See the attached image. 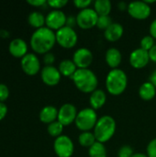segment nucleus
<instances>
[{
  "mask_svg": "<svg viewBox=\"0 0 156 157\" xmlns=\"http://www.w3.org/2000/svg\"><path fill=\"white\" fill-rule=\"evenodd\" d=\"M124 33V29L121 24L113 22L105 31L104 36L105 39L110 42H116L121 39Z\"/></svg>",
  "mask_w": 156,
  "mask_h": 157,
  "instance_id": "nucleus-17",
  "label": "nucleus"
},
{
  "mask_svg": "<svg viewBox=\"0 0 156 157\" xmlns=\"http://www.w3.org/2000/svg\"><path fill=\"white\" fill-rule=\"evenodd\" d=\"M105 60H106L107 64L111 69L119 68V66L122 61V55H121L120 51L114 47L108 49V51L106 52V54H105Z\"/></svg>",
  "mask_w": 156,
  "mask_h": 157,
  "instance_id": "nucleus-18",
  "label": "nucleus"
},
{
  "mask_svg": "<svg viewBox=\"0 0 156 157\" xmlns=\"http://www.w3.org/2000/svg\"><path fill=\"white\" fill-rule=\"evenodd\" d=\"M55 44H56L55 31L50 29L46 26L39 29H35L29 40L30 48L34 52V53L37 54L44 55L50 52Z\"/></svg>",
  "mask_w": 156,
  "mask_h": 157,
  "instance_id": "nucleus-1",
  "label": "nucleus"
},
{
  "mask_svg": "<svg viewBox=\"0 0 156 157\" xmlns=\"http://www.w3.org/2000/svg\"><path fill=\"white\" fill-rule=\"evenodd\" d=\"M41 81L48 86H57L62 78V75L58 68L53 65H45L40 71Z\"/></svg>",
  "mask_w": 156,
  "mask_h": 157,
  "instance_id": "nucleus-14",
  "label": "nucleus"
},
{
  "mask_svg": "<svg viewBox=\"0 0 156 157\" xmlns=\"http://www.w3.org/2000/svg\"><path fill=\"white\" fill-rule=\"evenodd\" d=\"M149 31H150V35L156 40V18L152 21V23L150 24L149 27Z\"/></svg>",
  "mask_w": 156,
  "mask_h": 157,
  "instance_id": "nucleus-38",
  "label": "nucleus"
},
{
  "mask_svg": "<svg viewBox=\"0 0 156 157\" xmlns=\"http://www.w3.org/2000/svg\"><path fill=\"white\" fill-rule=\"evenodd\" d=\"M128 86V76L126 73L120 69H111L106 77V88L112 96H120Z\"/></svg>",
  "mask_w": 156,
  "mask_h": 157,
  "instance_id": "nucleus-3",
  "label": "nucleus"
},
{
  "mask_svg": "<svg viewBox=\"0 0 156 157\" xmlns=\"http://www.w3.org/2000/svg\"><path fill=\"white\" fill-rule=\"evenodd\" d=\"M45 19L46 17L39 11H32L28 16V23L36 29L45 27Z\"/></svg>",
  "mask_w": 156,
  "mask_h": 157,
  "instance_id": "nucleus-23",
  "label": "nucleus"
},
{
  "mask_svg": "<svg viewBox=\"0 0 156 157\" xmlns=\"http://www.w3.org/2000/svg\"><path fill=\"white\" fill-rule=\"evenodd\" d=\"M144 2H145L146 4H148L149 6H150L151 4H154L156 1H155V0H144Z\"/></svg>",
  "mask_w": 156,
  "mask_h": 157,
  "instance_id": "nucleus-44",
  "label": "nucleus"
},
{
  "mask_svg": "<svg viewBox=\"0 0 156 157\" xmlns=\"http://www.w3.org/2000/svg\"><path fill=\"white\" fill-rule=\"evenodd\" d=\"M58 69H59L62 76L70 77V78H72V76L77 71V67L74 64V63L73 62V60H69V59L63 60L60 63Z\"/></svg>",
  "mask_w": 156,
  "mask_h": 157,
  "instance_id": "nucleus-22",
  "label": "nucleus"
},
{
  "mask_svg": "<svg viewBox=\"0 0 156 157\" xmlns=\"http://www.w3.org/2000/svg\"><path fill=\"white\" fill-rule=\"evenodd\" d=\"M27 3L32 6H35V7H40V6H43L44 5L47 4V1L46 0H28Z\"/></svg>",
  "mask_w": 156,
  "mask_h": 157,
  "instance_id": "nucleus-36",
  "label": "nucleus"
},
{
  "mask_svg": "<svg viewBox=\"0 0 156 157\" xmlns=\"http://www.w3.org/2000/svg\"><path fill=\"white\" fill-rule=\"evenodd\" d=\"M77 109L72 103H65L61 106L58 109V119L57 121L61 122L64 127L69 126L75 121L77 116Z\"/></svg>",
  "mask_w": 156,
  "mask_h": 157,
  "instance_id": "nucleus-12",
  "label": "nucleus"
},
{
  "mask_svg": "<svg viewBox=\"0 0 156 157\" xmlns=\"http://www.w3.org/2000/svg\"><path fill=\"white\" fill-rule=\"evenodd\" d=\"M139 96L143 100L150 101L154 98L156 95V87L150 82H144L140 87H139Z\"/></svg>",
  "mask_w": 156,
  "mask_h": 157,
  "instance_id": "nucleus-21",
  "label": "nucleus"
},
{
  "mask_svg": "<svg viewBox=\"0 0 156 157\" xmlns=\"http://www.w3.org/2000/svg\"><path fill=\"white\" fill-rule=\"evenodd\" d=\"M22 71L29 76H34L41 71L40 61L34 52H29L20 60Z\"/></svg>",
  "mask_w": 156,
  "mask_h": 157,
  "instance_id": "nucleus-9",
  "label": "nucleus"
},
{
  "mask_svg": "<svg viewBox=\"0 0 156 157\" xmlns=\"http://www.w3.org/2000/svg\"><path fill=\"white\" fill-rule=\"evenodd\" d=\"M9 88L6 85L0 83V102L5 103V101L9 98Z\"/></svg>",
  "mask_w": 156,
  "mask_h": 157,
  "instance_id": "nucleus-32",
  "label": "nucleus"
},
{
  "mask_svg": "<svg viewBox=\"0 0 156 157\" xmlns=\"http://www.w3.org/2000/svg\"><path fill=\"white\" fill-rule=\"evenodd\" d=\"M117 129L116 121L109 115H104L98 118V121L94 128V135L97 142L105 144L111 140Z\"/></svg>",
  "mask_w": 156,
  "mask_h": 157,
  "instance_id": "nucleus-4",
  "label": "nucleus"
},
{
  "mask_svg": "<svg viewBox=\"0 0 156 157\" xmlns=\"http://www.w3.org/2000/svg\"><path fill=\"white\" fill-rule=\"evenodd\" d=\"M96 142L97 139L94 135V132H83L78 136V143L83 147L90 148Z\"/></svg>",
  "mask_w": 156,
  "mask_h": 157,
  "instance_id": "nucleus-26",
  "label": "nucleus"
},
{
  "mask_svg": "<svg viewBox=\"0 0 156 157\" xmlns=\"http://www.w3.org/2000/svg\"><path fill=\"white\" fill-rule=\"evenodd\" d=\"M74 25H76V18L73 16L67 17V21H66V26L73 28Z\"/></svg>",
  "mask_w": 156,
  "mask_h": 157,
  "instance_id": "nucleus-40",
  "label": "nucleus"
},
{
  "mask_svg": "<svg viewBox=\"0 0 156 157\" xmlns=\"http://www.w3.org/2000/svg\"><path fill=\"white\" fill-rule=\"evenodd\" d=\"M134 154L133 149L131 145H122L118 151V157H131Z\"/></svg>",
  "mask_w": 156,
  "mask_h": 157,
  "instance_id": "nucleus-31",
  "label": "nucleus"
},
{
  "mask_svg": "<svg viewBox=\"0 0 156 157\" xmlns=\"http://www.w3.org/2000/svg\"><path fill=\"white\" fill-rule=\"evenodd\" d=\"M71 79L75 87L82 93L91 94L96 89H97L98 79L96 74L89 68L77 69Z\"/></svg>",
  "mask_w": 156,
  "mask_h": 157,
  "instance_id": "nucleus-2",
  "label": "nucleus"
},
{
  "mask_svg": "<svg viewBox=\"0 0 156 157\" xmlns=\"http://www.w3.org/2000/svg\"><path fill=\"white\" fill-rule=\"evenodd\" d=\"M112 19L109 16H98L97 27L101 29V30H106L111 24H112Z\"/></svg>",
  "mask_w": 156,
  "mask_h": 157,
  "instance_id": "nucleus-29",
  "label": "nucleus"
},
{
  "mask_svg": "<svg viewBox=\"0 0 156 157\" xmlns=\"http://www.w3.org/2000/svg\"><path fill=\"white\" fill-rule=\"evenodd\" d=\"M93 53L87 48H79L73 54V62L77 69H88L93 63Z\"/></svg>",
  "mask_w": 156,
  "mask_h": 157,
  "instance_id": "nucleus-13",
  "label": "nucleus"
},
{
  "mask_svg": "<svg viewBox=\"0 0 156 157\" xmlns=\"http://www.w3.org/2000/svg\"><path fill=\"white\" fill-rule=\"evenodd\" d=\"M7 111H8L7 106H6L5 103L0 102V121H3V120L6 117Z\"/></svg>",
  "mask_w": 156,
  "mask_h": 157,
  "instance_id": "nucleus-37",
  "label": "nucleus"
},
{
  "mask_svg": "<svg viewBox=\"0 0 156 157\" xmlns=\"http://www.w3.org/2000/svg\"><path fill=\"white\" fill-rule=\"evenodd\" d=\"M154 39L151 36V35H146L144 36L140 42V48H142L143 50L149 52L154 46Z\"/></svg>",
  "mask_w": 156,
  "mask_h": 157,
  "instance_id": "nucleus-28",
  "label": "nucleus"
},
{
  "mask_svg": "<svg viewBox=\"0 0 156 157\" xmlns=\"http://www.w3.org/2000/svg\"><path fill=\"white\" fill-rule=\"evenodd\" d=\"M127 11L132 18L137 20H144L150 17L152 8L144 1H134L129 4Z\"/></svg>",
  "mask_w": 156,
  "mask_h": 157,
  "instance_id": "nucleus-10",
  "label": "nucleus"
},
{
  "mask_svg": "<svg viewBox=\"0 0 156 157\" xmlns=\"http://www.w3.org/2000/svg\"><path fill=\"white\" fill-rule=\"evenodd\" d=\"M53 150L58 157H72L74 152V145L69 136L61 135L54 140Z\"/></svg>",
  "mask_w": 156,
  "mask_h": 157,
  "instance_id": "nucleus-8",
  "label": "nucleus"
},
{
  "mask_svg": "<svg viewBox=\"0 0 156 157\" xmlns=\"http://www.w3.org/2000/svg\"><path fill=\"white\" fill-rule=\"evenodd\" d=\"M149 81L156 87V69L151 74V75L149 77Z\"/></svg>",
  "mask_w": 156,
  "mask_h": 157,
  "instance_id": "nucleus-42",
  "label": "nucleus"
},
{
  "mask_svg": "<svg viewBox=\"0 0 156 157\" xmlns=\"http://www.w3.org/2000/svg\"><path fill=\"white\" fill-rule=\"evenodd\" d=\"M91 4H92L91 0H75V1H74V5L76 6V8H78L80 10L88 8Z\"/></svg>",
  "mask_w": 156,
  "mask_h": 157,
  "instance_id": "nucleus-34",
  "label": "nucleus"
},
{
  "mask_svg": "<svg viewBox=\"0 0 156 157\" xmlns=\"http://www.w3.org/2000/svg\"><path fill=\"white\" fill-rule=\"evenodd\" d=\"M146 155L148 157H156V138L153 139L147 145Z\"/></svg>",
  "mask_w": 156,
  "mask_h": 157,
  "instance_id": "nucleus-33",
  "label": "nucleus"
},
{
  "mask_svg": "<svg viewBox=\"0 0 156 157\" xmlns=\"http://www.w3.org/2000/svg\"><path fill=\"white\" fill-rule=\"evenodd\" d=\"M67 16L62 10H51L46 16L45 26L53 31H57L60 29L66 26Z\"/></svg>",
  "mask_w": 156,
  "mask_h": 157,
  "instance_id": "nucleus-11",
  "label": "nucleus"
},
{
  "mask_svg": "<svg viewBox=\"0 0 156 157\" xmlns=\"http://www.w3.org/2000/svg\"><path fill=\"white\" fill-rule=\"evenodd\" d=\"M63 128H64V126L61 122L56 121H54V122L48 125L47 132L51 137H54L56 139V138L60 137L61 135H63Z\"/></svg>",
  "mask_w": 156,
  "mask_h": 157,
  "instance_id": "nucleus-27",
  "label": "nucleus"
},
{
  "mask_svg": "<svg viewBox=\"0 0 156 157\" xmlns=\"http://www.w3.org/2000/svg\"><path fill=\"white\" fill-rule=\"evenodd\" d=\"M128 6H129V4H127L126 2H120L118 4V8L121 11H125V10H128Z\"/></svg>",
  "mask_w": 156,
  "mask_h": 157,
  "instance_id": "nucleus-41",
  "label": "nucleus"
},
{
  "mask_svg": "<svg viewBox=\"0 0 156 157\" xmlns=\"http://www.w3.org/2000/svg\"><path fill=\"white\" fill-rule=\"evenodd\" d=\"M54 62H55V56H54V54L52 52H50L44 54V56H43V63H44L45 65H47V66L53 65Z\"/></svg>",
  "mask_w": 156,
  "mask_h": 157,
  "instance_id": "nucleus-35",
  "label": "nucleus"
},
{
  "mask_svg": "<svg viewBox=\"0 0 156 157\" xmlns=\"http://www.w3.org/2000/svg\"><path fill=\"white\" fill-rule=\"evenodd\" d=\"M129 61L131 66L133 67L134 69H143L145 66H147V64L150 62L149 53L148 52L143 50L142 48L135 49L131 52Z\"/></svg>",
  "mask_w": 156,
  "mask_h": 157,
  "instance_id": "nucleus-15",
  "label": "nucleus"
},
{
  "mask_svg": "<svg viewBox=\"0 0 156 157\" xmlns=\"http://www.w3.org/2000/svg\"><path fill=\"white\" fill-rule=\"evenodd\" d=\"M56 35V43H58L62 48L72 49L74 48L77 41L78 36L74 28L64 26L55 32Z\"/></svg>",
  "mask_w": 156,
  "mask_h": 157,
  "instance_id": "nucleus-6",
  "label": "nucleus"
},
{
  "mask_svg": "<svg viewBox=\"0 0 156 157\" xmlns=\"http://www.w3.org/2000/svg\"><path fill=\"white\" fill-rule=\"evenodd\" d=\"M107 101V95L102 89H96L89 96V103L90 108L95 109L96 111L101 109Z\"/></svg>",
  "mask_w": 156,
  "mask_h": 157,
  "instance_id": "nucleus-20",
  "label": "nucleus"
},
{
  "mask_svg": "<svg viewBox=\"0 0 156 157\" xmlns=\"http://www.w3.org/2000/svg\"><path fill=\"white\" fill-rule=\"evenodd\" d=\"M76 25L82 29H91L97 26L98 15L94 8H86L80 10L75 17Z\"/></svg>",
  "mask_w": 156,
  "mask_h": 157,
  "instance_id": "nucleus-7",
  "label": "nucleus"
},
{
  "mask_svg": "<svg viewBox=\"0 0 156 157\" xmlns=\"http://www.w3.org/2000/svg\"><path fill=\"white\" fill-rule=\"evenodd\" d=\"M98 121L97 113L91 108H85L78 111L74 124L78 130L83 132H90L94 130Z\"/></svg>",
  "mask_w": 156,
  "mask_h": 157,
  "instance_id": "nucleus-5",
  "label": "nucleus"
},
{
  "mask_svg": "<svg viewBox=\"0 0 156 157\" xmlns=\"http://www.w3.org/2000/svg\"><path fill=\"white\" fill-rule=\"evenodd\" d=\"M29 50V46L27 42L20 38L13 39L8 44V52L15 58L22 59L25 55H27Z\"/></svg>",
  "mask_w": 156,
  "mask_h": 157,
  "instance_id": "nucleus-16",
  "label": "nucleus"
},
{
  "mask_svg": "<svg viewBox=\"0 0 156 157\" xmlns=\"http://www.w3.org/2000/svg\"><path fill=\"white\" fill-rule=\"evenodd\" d=\"M89 157H108V151L104 144L96 142L90 148H88Z\"/></svg>",
  "mask_w": 156,
  "mask_h": 157,
  "instance_id": "nucleus-25",
  "label": "nucleus"
},
{
  "mask_svg": "<svg viewBox=\"0 0 156 157\" xmlns=\"http://www.w3.org/2000/svg\"><path fill=\"white\" fill-rule=\"evenodd\" d=\"M112 4L109 0H97L94 2V10L98 16H109Z\"/></svg>",
  "mask_w": 156,
  "mask_h": 157,
  "instance_id": "nucleus-24",
  "label": "nucleus"
},
{
  "mask_svg": "<svg viewBox=\"0 0 156 157\" xmlns=\"http://www.w3.org/2000/svg\"><path fill=\"white\" fill-rule=\"evenodd\" d=\"M68 4L67 0H49L47 1V5L52 8V10H61Z\"/></svg>",
  "mask_w": 156,
  "mask_h": 157,
  "instance_id": "nucleus-30",
  "label": "nucleus"
},
{
  "mask_svg": "<svg viewBox=\"0 0 156 157\" xmlns=\"http://www.w3.org/2000/svg\"><path fill=\"white\" fill-rule=\"evenodd\" d=\"M131 157H148L146 154H143V153H134Z\"/></svg>",
  "mask_w": 156,
  "mask_h": 157,
  "instance_id": "nucleus-43",
  "label": "nucleus"
},
{
  "mask_svg": "<svg viewBox=\"0 0 156 157\" xmlns=\"http://www.w3.org/2000/svg\"><path fill=\"white\" fill-rule=\"evenodd\" d=\"M148 53H149L150 61H152V62L156 63V44L148 52Z\"/></svg>",
  "mask_w": 156,
  "mask_h": 157,
  "instance_id": "nucleus-39",
  "label": "nucleus"
},
{
  "mask_svg": "<svg viewBox=\"0 0 156 157\" xmlns=\"http://www.w3.org/2000/svg\"><path fill=\"white\" fill-rule=\"evenodd\" d=\"M39 119L42 123L51 124L57 121L58 119V109L54 106H45L43 107L39 114Z\"/></svg>",
  "mask_w": 156,
  "mask_h": 157,
  "instance_id": "nucleus-19",
  "label": "nucleus"
}]
</instances>
